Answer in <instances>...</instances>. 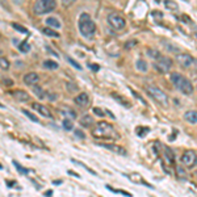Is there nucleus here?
<instances>
[{
  "instance_id": "4",
  "label": "nucleus",
  "mask_w": 197,
  "mask_h": 197,
  "mask_svg": "<svg viewBox=\"0 0 197 197\" xmlns=\"http://www.w3.org/2000/svg\"><path fill=\"white\" fill-rule=\"evenodd\" d=\"M146 91H147L148 95L151 96V99H153L154 101H156L158 104L160 105V107L167 108L168 105H169L167 95H166V93L163 92L160 88H158V87H155V86H147L146 87Z\"/></svg>"
},
{
  "instance_id": "14",
  "label": "nucleus",
  "mask_w": 197,
  "mask_h": 197,
  "mask_svg": "<svg viewBox=\"0 0 197 197\" xmlns=\"http://www.w3.org/2000/svg\"><path fill=\"white\" fill-rule=\"evenodd\" d=\"M12 96H13L15 100H17V101H20V102H28L30 100L29 93L25 92V91H23V89L13 91V92H12Z\"/></svg>"
},
{
  "instance_id": "50",
  "label": "nucleus",
  "mask_w": 197,
  "mask_h": 197,
  "mask_svg": "<svg viewBox=\"0 0 197 197\" xmlns=\"http://www.w3.org/2000/svg\"><path fill=\"white\" fill-rule=\"evenodd\" d=\"M54 184H55V185H59V184H62V180H54Z\"/></svg>"
},
{
  "instance_id": "15",
  "label": "nucleus",
  "mask_w": 197,
  "mask_h": 197,
  "mask_svg": "<svg viewBox=\"0 0 197 197\" xmlns=\"http://www.w3.org/2000/svg\"><path fill=\"white\" fill-rule=\"evenodd\" d=\"M74 101H75V104H76L78 107L84 108V107H87V105L89 104V96L87 95L86 92H81L74 99Z\"/></svg>"
},
{
  "instance_id": "24",
  "label": "nucleus",
  "mask_w": 197,
  "mask_h": 197,
  "mask_svg": "<svg viewBox=\"0 0 197 197\" xmlns=\"http://www.w3.org/2000/svg\"><path fill=\"white\" fill-rule=\"evenodd\" d=\"M42 66H44V67L46 68V70H57V68L59 67V65H58V63H57L55 60H51V59L45 60V62H44V65H42Z\"/></svg>"
},
{
  "instance_id": "46",
  "label": "nucleus",
  "mask_w": 197,
  "mask_h": 197,
  "mask_svg": "<svg viewBox=\"0 0 197 197\" xmlns=\"http://www.w3.org/2000/svg\"><path fill=\"white\" fill-rule=\"evenodd\" d=\"M15 183H16V181H13V180H12V181H8L7 180V187H9V188L15 187Z\"/></svg>"
},
{
  "instance_id": "3",
  "label": "nucleus",
  "mask_w": 197,
  "mask_h": 197,
  "mask_svg": "<svg viewBox=\"0 0 197 197\" xmlns=\"http://www.w3.org/2000/svg\"><path fill=\"white\" fill-rule=\"evenodd\" d=\"M79 32L84 38H92L96 32V24L88 13H81L79 17Z\"/></svg>"
},
{
  "instance_id": "1",
  "label": "nucleus",
  "mask_w": 197,
  "mask_h": 197,
  "mask_svg": "<svg viewBox=\"0 0 197 197\" xmlns=\"http://www.w3.org/2000/svg\"><path fill=\"white\" fill-rule=\"evenodd\" d=\"M91 134L92 137L97 138V139H113L118 138L117 132L114 130V128L107 121H99L96 124V126L91 130Z\"/></svg>"
},
{
  "instance_id": "42",
  "label": "nucleus",
  "mask_w": 197,
  "mask_h": 197,
  "mask_svg": "<svg viewBox=\"0 0 197 197\" xmlns=\"http://www.w3.org/2000/svg\"><path fill=\"white\" fill-rule=\"evenodd\" d=\"M134 45H135V41H129V42H126L125 47H126V49H132Z\"/></svg>"
},
{
  "instance_id": "32",
  "label": "nucleus",
  "mask_w": 197,
  "mask_h": 197,
  "mask_svg": "<svg viewBox=\"0 0 197 197\" xmlns=\"http://www.w3.org/2000/svg\"><path fill=\"white\" fill-rule=\"evenodd\" d=\"M71 162H74V163H75V164H79V166H81V167H83L84 169H87V171H88V172H89V174H92V175H97V174H96V172H95V171H93V169H91L89 167H87V166H86V164H83V163H81V162H79V160H76V159H74V158H72V159H71Z\"/></svg>"
},
{
  "instance_id": "19",
  "label": "nucleus",
  "mask_w": 197,
  "mask_h": 197,
  "mask_svg": "<svg viewBox=\"0 0 197 197\" xmlns=\"http://www.w3.org/2000/svg\"><path fill=\"white\" fill-rule=\"evenodd\" d=\"M79 124H80L83 128H91V126L93 125V120L89 114H84V116L79 120Z\"/></svg>"
},
{
  "instance_id": "11",
  "label": "nucleus",
  "mask_w": 197,
  "mask_h": 197,
  "mask_svg": "<svg viewBox=\"0 0 197 197\" xmlns=\"http://www.w3.org/2000/svg\"><path fill=\"white\" fill-rule=\"evenodd\" d=\"M126 176H128L130 180L133 181V183H135V184H141V185H146L148 188H153V185H151L150 183H147L146 180H145L143 177L141 176V175L138 174V172H133V174H126Z\"/></svg>"
},
{
  "instance_id": "40",
  "label": "nucleus",
  "mask_w": 197,
  "mask_h": 197,
  "mask_svg": "<svg viewBox=\"0 0 197 197\" xmlns=\"http://www.w3.org/2000/svg\"><path fill=\"white\" fill-rule=\"evenodd\" d=\"M67 89L70 91V92H75V91H78V87H76V84L67 83Z\"/></svg>"
},
{
  "instance_id": "21",
  "label": "nucleus",
  "mask_w": 197,
  "mask_h": 197,
  "mask_svg": "<svg viewBox=\"0 0 197 197\" xmlns=\"http://www.w3.org/2000/svg\"><path fill=\"white\" fill-rule=\"evenodd\" d=\"M62 128L66 130V132H71L74 130V122H72L71 118H65L62 121Z\"/></svg>"
},
{
  "instance_id": "26",
  "label": "nucleus",
  "mask_w": 197,
  "mask_h": 197,
  "mask_svg": "<svg viewBox=\"0 0 197 197\" xmlns=\"http://www.w3.org/2000/svg\"><path fill=\"white\" fill-rule=\"evenodd\" d=\"M12 163H13V166L16 167V169L20 172V174H23V175H28L29 174V169L25 168V167H23V166H21L20 163H17L16 160H12Z\"/></svg>"
},
{
  "instance_id": "44",
  "label": "nucleus",
  "mask_w": 197,
  "mask_h": 197,
  "mask_svg": "<svg viewBox=\"0 0 197 197\" xmlns=\"http://www.w3.org/2000/svg\"><path fill=\"white\" fill-rule=\"evenodd\" d=\"M3 83H4L5 86H12V84H13V81H12L11 79H3Z\"/></svg>"
},
{
  "instance_id": "45",
  "label": "nucleus",
  "mask_w": 197,
  "mask_h": 197,
  "mask_svg": "<svg viewBox=\"0 0 197 197\" xmlns=\"http://www.w3.org/2000/svg\"><path fill=\"white\" fill-rule=\"evenodd\" d=\"M12 3H13V4H16V5H21L24 3V0H12Z\"/></svg>"
},
{
  "instance_id": "28",
  "label": "nucleus",
  "mask_w": 197,
  "mask_h": 197,
  "mask_svg": "<svg viewBox=\"0 0 197 197\" xmlns=\"http://www.w3.org/2000/svg\"><path fill=\"white\" fill-rule=\"evenodd\" d=\"M147 55L150 57V58H153V59L156 60L160 55H162V54H160L159 50H156V49H148V50H147Z\"/></svg>"
},
{
  "instance_id": "9",
  "label": "nucleus",
  "mask_w": 197,
  "mask_h": 197,
  "mask_svg": "<svg viewBox=\"0 0 197 197\" xmlns=\"http://www.w3.org/2000/svg\"><path fill=\"white\" fill-rule=\"evenodd\" d=\"M176 60L180 66H183L184 68H189L192 67L196 63V59L193 57H190L189 54H177L176 55Z\"/></svg>"
},
{
  "instance_id": "30",
  "label": "nucleus",
  "mask_w": 197,
  "mask_h": 197,
  "mask_svg": "<svg viewBox=\"0 0 197 197\" xmlns=\"http://www.w3.org/2000/svg\"><path fill=\"white\" fill-rule=\"evenodd\" d=\"M12 28L16 29L17 32H20V33H24V34H28V33H29L28 29L24 28V26H21L20 24H17V23H12Z\"/></svg>"
},
{
  "instance_id": "10",
  "label": "nucleus",
  "mask_w": 197,
  "mask_h": 197,
  "mask_svg": "<svg viewBox=\"0 0 197 197\" xmlns=\"http://www.w3.org/2000/svg\"><path fill=\"white\" fill-rule=\"evenodd\" d=\"M32 109H34L37 113H39L41 116H44V117H50V118L53 117V116H51L50 109L47 107H45V105L39 104V102H32Z\"/></svg>"
},
{
  "instance_id": "17",
  "label": "nucleus",
  "mask_w": 197,
  "mask_h": 197,
  "mask_svg": "<svg viewBox=\"0 0 197 197\" xmlns=\"http://www.w3.org/2000/svg\"><path fill=\"white\" fill-rule=\"evenodd\" d=\"M163 155H164V158H166V162L169 163V164H174L175 156H174V151H172L171 148L167 147V146L163 147Z\"/></svg>"
},
{
  "instance_id": "5",
  "label": "nucleus",
  "mask_w": 197,
  "mask_h": 197,
  "mask_svg": "<svg viewBox=\"0 0 197 197\" xmlns=\"http://www.w3.org/2000/svg\"><path fill=\"white\" fill-rule=\"evenodd\" d=\"M57 7V0H37V3L33 7V12L37 16H42V15L50 13L54 11Z\"/></svg>"
},
{
  "instance_id": "37",
  "label": "nucleus",
  "mask_w": 197,
  "mask_h": 197,
  "mask_svg": "<svg viewBox=\"0 0 197 197\" xmlns=\"http://www.w3.org/2000/svg\"><path fill=\"white\" fill-rule=\"evenodd\" d=\"M76 3V0H62V5L65 8H68V7H71L72 4H75Z\"/></svg>"
},
{
  "instance_id": "18",
  "label": "nucleus",
  "mask_w": 197,
  "mask_h": 197,
  "mask_svg": "<svg viewBox=\"0 0 197 197\" xmlns=\"http://www.w3.org/2000/svg\"><path fill=\"white\" fill-rule=\"evenodd\" d=\"M46 24H47L49 28H53V29H60L62 28V24H60V21L57 19V17H47Z\"/></svg>"
},
{
  "instance_id": "33",
  "label": "nucleus",
  "mask_w": 197,
  "mask_h": 197,
  "mask_svg": "<svg viewBox=\"0 0 197 197\" xmlns=\"http://www.w3.org/2000/svg\"><path fill=\"white\" fill-rule=\"evenodd\" d=\"M66 59H67V62L70 63V65H71V66H74V67L76 68V70H81V66L79 65V63H78L76 60L74 59V58H71V57H67V58H66Z\"/></svg>"
},
{
  "instance_id": "7",
  "label": "nucleus",
  "mask_w": 197,
  "mask_h": 197,
  "mask_svg": "<svg viewBox=\"0 0 197 197\" xmlns=\"http://www.w3.org/2000/svg\"><path fill=\"white\" fill-rule=\"evenodd\" d=\"M108 24L110 25V28H113L114 30H124L126 26V21L122 16L117 13H110L108 15Z\"/></svg>"
},
{
  "instance_id": "35",
  "label": "nucleus",
  "mask_w": 197,
  "mask_h": 197,
  "mask_svg": "<svg viewBox=\"0 0 197 197\" xmlns=\"http://www.w3.org/2000/svg\"><path fill=\"white\" fill-rule=\"evenodd\" d=\"M74 134L80 139H86V134H84V132L80 130V129H74Z\"/></svg>"
},
{
  "instance_id": "8",
  "label": "nucleus",
  "mask_w": 197,
  "mask_h": 197,
  "mask_svg": "<svg viewBox=\"0 0 197 197\" xmlns=\"http://www.w3.org/2000/svg\"><path fill=\"white\" fill-rule=\"evenodd\" d=\"M181 164L187 168H193L197 166V154L192 150H188L181 155Z\"/></svg>"
},
{
  "instance_id": "23",
  "label": "nucleus",
  "mask_w": 197,
  "mask_h": 197,
  "mask_svg": "<svg viewBox=\"0 0 197 197\" xmlns=\"http://www.w3.org/2000/svg\"><path fill=\"white\" fill-rule=\"evenodd\" d=\"M33 92L36 93V96L39 99V100H44V99H46V92H45L44 89L41 88V87H38V86H33Z\"/></svg>"
},
{
  "instance_id": "49",
  "label": "nucleus",
  "mask_w": 197,
  "mask_h": 197,
  "mask_svg": "<svg viewBox=\"0 0 197 197\" xmlns=\"http://www.w3.org/2000/svg\"><path fill=\"white\" fill-rule=\"evenodd\" d=\"M67 174H68V175H72V176H75V177H79V175L75 174L74 171H67Z\"/></svg>"
},
{
  "instance_id": "39",
  "label": "nucleus",
  "mask_w": 197,
  "mask_h": 197,
  "mask_svg": "<svg viewBox=\"0 0 197 197\" xmlns=\"http://www.w3.org/2000/svg\"><path fill=\"white\" fill-rule=\"evenodd\" d=\"M92 110H93V113H95L96 116H99V117H104V114H105V113H104V110H101V109L97 108V107L93 108Z\"/></svg>"
},
{
  "instance_id": "27",
  "label": "nucleus",
  "mask_w": 197,
  "mask_h": 197,
  "mask_svg": "<svg viewBox=\"0 0 197 197\" xmlns=\"http://www.w3.org/2000/svg\"><path fill=\"white\" fill-rule=\"evenodd\" d=\"M164 5L167 9H171V11H177V8H179L174 0H164Z\"/></svg>"
},
{
  "instance_id": "22",
  "label": "nucleus",
  "mask_w": 197,
  "mask_h": 197,
  "mask_svg": "<svg viewBox=\"0 0 197 197\" xmlns=\"http://www.w3.org/2000/svg\"><path fill=\"white\" fill-rule=\"evenodd\" d=\"M135 67H137L138 71L141 72H146L147 71V62L145 59H138L137 62H135Z\"/></svg>"
},
{
  "instance_id": "36",
  "label": "nucleus",
  "mask_w": 197,
  "mask_h": 197,
  "mask_svg": "<svg viewBox=\"0 0 197 197\" xmlns=\"http://www.w3.org/2000/svg\"><path fill=\"white\" fill-rule=\"evenodd\" d=\"M62 114L68 116L67 118H75V117H76V113H75L74 110H67V109H66V110H62Z\"/></svg>"
},
{
  "instance_id": "2",
  "label": "nucleus",
  "mask_w": 197,
  "mask_h": 197,
  "mask_svg": "<svg viewBox=\"0 0 197 197\" xmlns=\"http://www.w3.org/2000/svg\"><path fill=\"white\" fill-rule=\"evenodd\" d=\"M171 83L174 84V87L177 91H180L183 95H192L193 91H195V87H193L192 81L189 79H187L184 75L179 74V72H174L171 74Z\"/></svg>"
},
{
  "instance_id": "34",
  "label": "nucleus",
  "mask_w": 197,
  "mask_h": 197,
  "mask_svg": "<svg viewBox=\"0 0 197 197\" xmlns=\"http://www.w3.org/2000/svg\"><path fill=\"white\" fill-rule=\"evenodd\" d=\"M109 190H112V192H117V193H120V195H124V196H126V197H132V195L130 193H128V192H125V190H121V189H113L112 187H107Z\"/></svg>"
},
{
  "instance_id": "25",
  "label": "nucleus",
  "mask_w": 197,
  "mask_h": 197,
  "mask_svg": "<svg viewBox=\"0 0 197 197\" xmlns=\"http://www.w3.org/2000/svg\"><path fill=\"white\" fill-rule=\"evenodd\" d=\"M17 49H19L21 53H28L30 50V45L28 41H21L19 45H17Z\"/></svg>"
},
{
  "instance_id": "48",
  "label": "nucleus",
  "mask_w": 197,
  "mask_h": 197,
  "mask_svg": "<svg viewBox=\"0 0 197 197\" xmlns=\"http://www.w3.org/2000/svg\"><path fill=\"white\" fill-rule=\"evenodd\" d=\"M53 196V190H47L46 193H45V197H51Z\"/></svg>"
},
{
  "instance_id": "41",
  "label": "nucleus",
  "mask_w": 197,
  "mask_h": 197,
  "mask_svg": "<svg viewBox=\"0 0 197 197\" xmlns=\"http://www.w3.org/2000/svg\"><path fill=\"white\" fill-rule=\"evenodd\" d=\"M46 97H47V100H50V101H54V100L57 99V95L55 93H46Z\"/></svg>"
},
{
  "instance_id": "20",
  "label": "nucleus",
  "mask_w": 197,
  "mask_h": 197,
  "mask_svg": "<svg viewBox=\"0 0 197 197\" xmlns=\"http://www.w3.org/2000/svg\"><path fill=\"white\" fill-rule=\"evenodd\" d=\"M42 32H44V34L47 36V37H53V38H59V37H60V34H59L58 32H57L55 29L49 28V26L44 28V29H42Z\"/></svg>"
},
{
  "instance_id": "13",
  "label": "nucleus",
  "mask_w": 197,
  "mask_h": 197,
  "mask_svg": "<svg viewBox=\"0 0 197 197\" xmlns=\"http://www.w3.org/2000/svg\"><path fill=\"white\" fill-rule=\"evenodd\" d=\"M101 146L109 151H112V153L118 154V155H126V150L122 146H118V145L114 143H101Z\"/></svg>"
},
{
  "instance_id": "16",
  "label": "nucleus",
  "mask_w": 197,
  "mask_h": 197,
  "mask_svg": "<svg viewBox=\"0 0 197 197\" xmlns=\"http://www.w3.org/2000/svg\"><path fill=\"white\" fill-rule=\"evenodd\" d=\"M184 120L187 122L192 124V125H196L197 124V110H188L184 113Z\"/></svg>"
},
{
  "instance_id": "43",
  "label": "nucleus",
  "mask_w": 197,
  "mask_h": 197,
  "mask_svg": "<svg viewBox=\"0 0 197 197\" xmlns=\"http://www.w3.org/2000/svg\"><path fill=\"white\" fill-rule=\"evenodd\" d=\"M89 68L93 70V71H99V70H100V66L96 65V63H93V65H89Z\"/></svg>"
},
{
  "instance_id": "51",
  "label": "nucleus",
  "mask_w": 197,
  "mask_h": 197,
  "mask_svg": "<svg viewBox=\"0 0 197 197\" xmlns=\"http://www.w3.org/2000/svg\"><path fill=\"white\" fill-rule=\"evenodd\" d=\"M0 108H4V105H3V104H1V102H0Z\"/></svg>"
},
{
  "instance_id": "29",
  "label": "nucleus",
  "mask_w": 197,
  "mask_h": 197,
  "mask_svg": "<svg viewBox=\"0 0 197 197\" xmlns=\"http://www.w3.org/2000/svg\"><path fill=\"white\" fill-rule=\"evenodd\" d=\"M11 67V63L9 60L7 58H4V57H0V68L1 70H8Z\"/></svg>"
},
{
  "instance_id": "38",
  "label": "nucleus",
  "mask_w": 197,
  "mask_h": 197,
  "mask_svg": "<svg viewBox=\"0 0 197 197\" xmlns=\"http://www.w3.org/2000/svg\"><path fill=\"white\" fill-rule=\"evenodd\" d=\"M112 96H113V97H117V99H116L117 101H120L121 104H124V105H125L126 108H129V107H130V104H129V102H126L125 100H122V97H120V96H118V95H116V93H113V95H112Z\"/></svg>"
},
{
  "instance_id": "31",
  "label": "nucleus",
  "mask_w": 197,
  "mask_h": 197,
  "mask_svg": "<svg viewBox=\"0 0 197 197\" xmlns=\"http://www.w3.org/2000/svg\"><path fill=\"white\" fill-rule=\"evenodd\" d=\"M23 113L25 114L28 118H30V120L33 121V122H39V120H38V117L36 116V114H33L32 112H29V110H26V109H23Z\"/></svg>"
},
{
  "instance_id": "6",
  "label": "nucleus",
  "mask_w": 197,
  "mask_h": 197,
  "mask_svg": "<svg viewBox=\"0 0 197 197\" xmlns=\"http://www.w3.org/2000/svg\"><path fill=\"white\" fill-rule=\"evenodd\" d=\"M172 63H174V62H172L171 58L160 55L159 58L155 60V63H154V68H155L156 71L162 72V74H166V72H168L169 70H171Z\"/></svg>"
},
{
  "instance_id": "52",
  "label": "nucleus",
  "mask_w": 197,
  "mask_h": 197,
  "mask_svg": "<svg viewBox=\"0 0 197 197\" xmlns=\"http://www.w3.org/2000/svg\"><path fill=\"white\" fill-rule=\"evenodd\" d=\"M0 169H3V164H0Z\"/></svg>"
},
{
  "instance_id": "12",
  "label": "nucleus",
  "mask_w": 197,
  "mask_h": 197,
  "mask_svg": "<svg viewBox=\"0 0 197 197\" xmlns=\"http://www.w3.org/2000/svg\"><path fill=\"white\" fill-rule=\"evenodd\" d=\"M39 81V75L37 72H28V74L24 75V83L26 86H37V83Z\"/></svg>"
},
{
  "instance_id": "47",
  "label": "nucleus",
  "mask_w": 197,
  "mask_h": 197,
  "mask_svg": "<svg viewBox=\"0 0 197 197\" xmlns=\"http://www.w3.org/2000/svg\"><path fill=\"white\" fill-rule=\"evenodd\" d=\"M46 50H47V51H49V53H51V54H53V55H54V57H58V54H57V53H55V51H53V50H51V49H50V47H46Z\"/></svg>"
}]
</instances>
